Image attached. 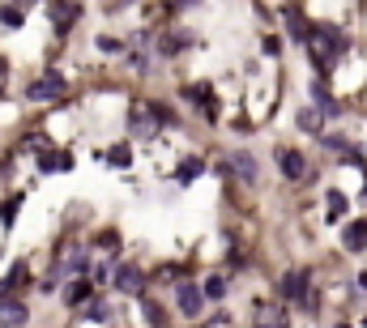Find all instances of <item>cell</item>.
Returning <instances> with one entry per match:
<instances>
[{
    "label": "cell",
    "mask_w": 367,
    "mask_h": 328,
    "mask_svg": "<svg viewBox=\"0 0 367 328\" xmlns=\"http://www.w3.org/2000/svg\"><path fill=\"white\" fill-rule=\"evenodd\" d=\"M303 43L312 47V64L321 69V77L338 64V56L346 51V34H342V30H333V26H316V30H307V34H303Z\"/></svg>",
    "instance_id": "6da1fadb"
},
{
    "label": "cell",
    "mask_w": 367,
    "mask_h": 328,
    "mask_svg": "<svg viewBox=\"0 0 367 328\" xmlns=\"http://www.w3.org/2000/svg\"><path fill=\"white\" fill-rule=\"evenodd\" d=\"M30 102H56V98H65V77L60 73H43L39 81H30Z\"/></svg>",
    "instance_id": "7a4b0ae2"
},
{
    "label": "cell",
    "mask_w": 367,
    "mask_h": 328,
    "mask_svg": "<svg viewBox=\"0 0 367 328\" xmlns=\"http://www.w3.org/2000/svg\"><path fill=\"white\" fill-rule=\"evenodd\" d=\"M112 282H116L120 294H141V290H145V273H141L137 264H116Z\"/></svg>",
    "instance_id": "3957f363"
},
{
    "label": "cell",
    "mask_w": 367,
    "mask_h": 328,
    "mask_svg": "<svg viewBox=\"0 0 367 328\" xmlns=\"http://www.w3.org/2000/svg\"><path fill=\"white\" fill-rule=\"evenodd\" d=\"M163 111H154V107H145V102H133V111H128V124H133V137H154V120H159Z\"/></svg>",
    "instance_id": "277c9868"
},
{
    "label": "cell",
    "mask_w": 367,
    "mask_h": 328,
    "mask_svg": "<svg viewBox=\"0 0 367 328\" xmlns=\"http://www.w3.org/2000/svg\"><path fill=\"white\" fill-rule=\"evenodd\" d=\"M77 18H81V5H77V0H51V22H56L60 34H69Z\"/></svg>",
    "instance_id": "5b68a950"
},
{
    "label": "cell",
    "mask_w": 367,
    "mask_h": 328,
    "mask_svg": "<svg viewBox=\"0 0 367 328\" xmlns=\"http://www.w3.org/2000/svg\"><path fill=\"white\" fill-rule=\"evenodd\" d=\"M26 320H30L26 303H18V299H9V294H0V328H22Z\"/></svg>",
    "instance_id": "8992f818"
},
{
    "label": "cell",
    "mask_w": 367,
    "mask_h": 328,
    "mask_svg": "<svg viewBox=\"0 0 367 328\" xmlns=\"http://www.w3.org/2000/svg\"><path fill=\"white\" fill-rule=\"evenodd\" d=\"M278 167H282L286 179H303L307 175V162H303L299 149H278Z\"/></svg>",
    "instance_id": "52a82bcc"
},
{
    "label": "cell",
    "mask_w": 367,
    "mask_h": 328,
    "mask_svg": "<svg viewBox=\"0 0 367 328\" xmlns=\"http://www.w3.org/2000/svg\"><path fill=\"white\" fill-rule=\"evenodd\" d=\"M175 303H180V311H184V315H196V311H201V303H205V294H201L196 286H188V282H184V286L175 290Z\"/></svg>",
    "instance_id": "ba28073f"
},
{
    "label": "cell",
    "mask_w": 367,
    "mask_h": 328,
    "mask_svg": "<svg viewBox=\"0 0 367 328\" xmlns=\"http://www.w3.org/2000/svg\"><path fill=\"white\" fill-rule=\"evenodd\" d=\"M307 294V273L303 268H291L282 278V299H303Z\"/></svg>",
    "instance_id": "9c48e42d"
},
{
    "label": "cell",
    "mask_w": 367,
    "mask_h": 328,
    "mask_svg": "<svg viewBox=\"0 0 367 328\" xmlns=\"http://www.w3.org/2000/svg\"><path fill=\"white\" fill-rule=\"evenodd\" d=\"M231 171H235L243 184H252V179H256V158H252V153H231Z\"/></svg>",
    "instance_id": "30bf717a"
},
{
    "label": "cell",
    "mask_w": 367,
    "mask_h": 328,
    "mask_svg": "<svg viewBox=\"0 0 367 328\" xmlns=\"http://www.w3.org/2000/svg\"><path fill=\"white\" fill-rule=\"evenodd\" d=\"M342 243H346L350 252H363V247H367V222H350V226L342 231Z\"/></svg>",
    "instance_id": "8fae6325"
},
{
    "label": "cell",
    "mask_w": 367,
    "mask_h": 328,
    "mask_svg": "<svg viewBox=\"0 0 367 328\" xmlns=\"http://www.w3.org/2000/svg\"><path fill=\"white\" fill-rule=\"evenodd\" d=\"M299 128L303 132H321L325 128V116L316 111V107H303V111H299Z\"/></svg>",
    "instance_id": "7c38bea8"
},
{
    "label": "cell",
    "mask_w": 367,
    "mask_h": 328,
    "mask_svg": "<svg viewBox=\"0 0 367 328\" xmlns=\"http://www.w3.org/2000/svg\"><path fill=\"white\" fill-rule=\"evenodd\" d=\"M69 167H73V162L65 153H43L39 158V171H69Z\"/></svg>",
    "instance_id": "4fadbf2b"
},
{
    "label": "cell",
    "mask_w": 367,
    "mask_h": 328,
    "mask_svg": "<svg viewBox=\"0 0 367 328\" xmlns=\"http://www.w3.org/2000/svg\"><path fill=\"white\" fill-rule=\"evenodd\" d=\"M201 171H205V162H201V158H188V162H184V167L175 171V179H180V184H192V179H196Z\"/></svg>",
    "instance_id": "5bb4252c"
},
{
    "label": "cell",
    "mask_w": 367,
    "mask_h": 328,
    "mask_svg": "<svg viewBox=\"0 0 367 328\" xmlns=\"http://www.w3.org/2000/svg\"><path fill=\"white\" fill-rule=\"evenodd\" d=\"M86 299H90V282H73V286L65 290V303H69V307H77V303H86Z\"/></svg>",
    "instance_id": "9a60e30c"
},
{
    "label": "cell",
    "mask_w": 367,
    "mask_h": 328,
    "mask_svg": "<svg viewBox=\"0 0 367 328\" xmlns=\"http://www.w3.org/2000/svg\"><path fill=\"white\" fill-rule=\"evenodd\" d=\"M107 162H112V167H120V171H124L128 162H133V149H128V145H112V149H107Z\"/></svg>",
    "instance_id": "2e32d148"
},
{
    "label": "cell",
    "mask_w": 367,
    "mask_h": 328,
    "mask_svg": "<svg viewBox=\"0 0 367 328\" xmlns=\"http://www.w3.org/2000/svg\"><path fill=\"white\" fill-rule=\"evenodd\" d=\"M0 26L18 30V26H22V9H18V5H0Z\"/></svg>",
    "instance_id": "e0dca14e"
},
{
    "label": "cell",
    "mask_w": 367,
    "mask_h": 328,
    "mask_svg": "<svg viewBox=\"0 0 367 328\" xmlns=\"http://www.w3.org/2000/svg\"><path fill=\"white\" fill-rule=\"evenodd\" d=\"M201 294H205V299H222V294H227V282H222V278H209Z\"/></svg>",
    "instance_id": "ac0fdd59"
},
{
    "label": "cell",
    "mask_w": 367,
    "mask_h": 328,
    "mask_svg": "<svg viewBox=\"0 0 367 328\" xmlns=\"http://www.w3.org/2000/svg\"><path fill=\"white\" fill-rule=\"evenodd\" d=\"M342 213H346V196L333 188V192H329V217H342Z\"/></svg>",
    "instance_id": "d6986e66"
},
{
    "label": "cell",
    "mask_w": 367,
    "mask_h": 328,
    "mask_svg": "<svg viewBox=\"0 0 367 328\" xmlns=\"http://www.w3.org/2000/svg\"><path fill=\"white\" fill-rule=\"evenodd\" d=\"M312 94H316V102L325 107V111H333V107H338V102H333V94H329V90H325L321 81H316V86H312Z\"/></svg>",
    "instance_id": "ffe728a7"
},
{
    "label": "cell",
    "mask_w": 367,
    "mask_h": 328,
    "mask_svg": "<svg viewBox=\"0 0 367 328\" xmlns=\"http://www.w3.org/2000/svg\"><path fill=\"white\" fill-rule=\"evenodd\" d=\"M260 328H286V324L278 320V311H269V307H265V311H260Z\"/></svg>",
    "instance_id": "44dd1931"
},
{
    "label": "cell",
    "mask_w": 367,
    "mask_h": 328,
    "mask_svg": "<svg viewBox=\"0 0 367 328\" xmlns=\"http://www.w3.org/2000/svg\"><path fill=\"white\" fill-rule=\"evenodd\" d=\"M286 22H291V34H295V39H303V34H307V26H303V18H299V13H291Z\"/></svg>",
    "instance_id": "7402d4cb"
},
{
    "label": "cell",
    "mask_w": 367,
    "mask_h": 328,
    "mask_svg": "<svg viewBox=\"0 0 367 328\" xmlns=\"http://www.w3.org/2000/svg\"><path fill=\"white\" fill-rule=\"evenodd\" d=\"M141 307H145V315H149V320H154V324H159V320H163V311H159V307H154V303H149V299H145V303H141Z\"/></svg>",
    "instance_id": "603a6c76"
},
{
    "label": "cell",
    "mask_w": 367,
    "mask_h": 328,
    "mask_svg": "<svg viewBox=\"0 0 367 328\" xmlns=\"http://www.w3.org/2000/svg\"><path fill=\"white\" fill-rule=\"evenodd\" d=\"M5 77H9V60L0 56V94H5Z\"/></svg>",
    "instance_id": "cb8c5ba5"
},
{
    "label": "cell",
    "mask_w": 367,
    "mask_h": 328,
    "mask_svg": "<svg viewBox=\"0 0 367 328\" xmlns=\"http://www.w3.org/2000/svg\"><path fill=\"white\" fill-rule=\"evenodd\" d=\"M26 5H34V0H18V9H26Z\"/></svg>",
    "instance_id": "d4e9b609"
},
{
    "label": "cell",
    "mask_w": 367,
    "mask_h": 328,
    "mask_svg": "<svg viewBox=\"0 0 367 328\" xmlns=\"http://www.w3.org/2000/svg\"><path fill=\"white\" fill-rule=\"evenodd\" d=\"M171 5H192V0H171Z\"/></svg>",
    "instance_id": "484cf974"
},
{
    "label": "cell",
    "mask_w": 367,
    "mask_h": 328,
    "mask_svg": "<svg viewBox=\"0 0 367 328\" xmlns=\"http://www.w3.org/2000/svg\"><path fill=\"white\" fill-rule=\"evenodd\" d=\"M342 328H350V324H342Z\"/></svg>",
    "instance_id": "4316f807"
}]
</instances>
